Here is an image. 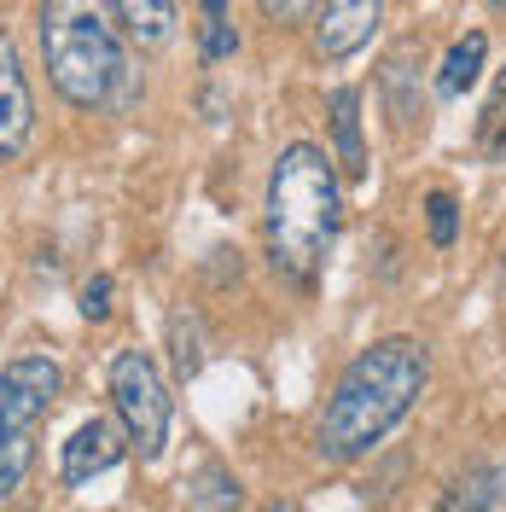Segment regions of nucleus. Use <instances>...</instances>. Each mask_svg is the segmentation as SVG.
<instances>
[{"label": "nucleus", "instance_id": "16", "mask_svg": "<svg viewBox=\"0 0 506 512\" xmlns=\"http://www.w3.org/2000/svg\"><path fill=\"white\" fill-rule=\"evenodd\" d=\"M477 158L483 163H506V70L495 76V94L477 117Z\"/></svg>", "mask_w": 506, "mask_h": 512}, {"label": "nucleus", "instance_id": "14", "mask_svg": "<svg viewBox=\"0 0 506 512\" xmlns=\"http://www.w3.org/2000/svg\"><path fill=\"white\" fill-rule=\"evenodd\" d=\"M198 12H204V24H198V53H204V64L233 59L239 53V30H233L227 0H198Z\"/></svg>", "mask_w": 506, "mask_h": 512}, {"label": "nucleus", "instance_id": "9", "mask_svg": "<svg viewBox=\"0 0 506 512\" xmlns=\"http://www.w3.org/2000/svg\"><path fill=\"white\" fill-rule=\"evenodd\" d=\"M506 501V466L477 460L466 472H454L437 495V512H495Z\"/></svg>", "mask_w": 506, "mask_h": 512}, {"label": "nucleus", "instance_id": "4", "mask_svg": "<svg viewBox=\"0 0 506 512\" xmlns=\"http://www.w3.org/2000/svg\"><path fill=\"white\" fill-rule=\"evenodd\" d=\"M111 408H117V425H123V437H128V454L158 460L163 448H169L175 402H169V384H163L158 361L146 350L111 355Z\"/></svg>", "mask_w": 506, "mask_h": 512}, {"label": "nucleus", "instance_id": "8", "mask_svg": "<svg viewBox=\"0 0 506 512\" xmlns=\"http://www.w3.org/2000/svg\"><path fill=\"white\" fill-rule=\"evenodd\" d=\"M123 454H128L123 425L105 419V414H94V419H82V425L70 431V443L59 448V478L70 483V489H76V483H94L99 472H111Z\"/></svg>", "mask_w": 506, "mask_h": 512}, {"label": "nucleus", "instance_id": "5", "mask_svg": "<svg viewBox=\"0 0 506 512\" xmlns=\"http://www.w3.org/2000/svg\"><path fill=\"white\" fill-rule=\"evenodd\" d=\"M64 396V367L59 355L24 350L0 367V448L6 443H35L47 414Z\"/></svg>", "mask_w": 506, "mask_h": 512}, {"label": "nucleus", "instance_id": "15", "mask_svg": "<svg viewBox=\"0 0 506 512\" xmlns=\"http://www.w3.org/2000/svg\"><path fill=\"white\" fill-rule=\"evenodd\" d=\"M408 70H413V53H396V59L384 64V99H390V117H396V128L425 123V99L408 94Z\"/></svg>", "mask_w": 506, "mask_h": 512}, {"label": "nucleus", "instance_id": "22", "mask_svg": "<svg viewBox=\"0 0 506 512\" xmlns=\"http://www.w3.org/2000/svg\"><path fill=\"white\" fill-rule=\"evenodd\" d=\"M501 286H506V251H501Z\"/></svg>", "mask_w": 506, "mask_h": 512}, {"label": "nucleus", "instance_id": "19", "mask_svg": "<svg viewBox=\"0 0 506 512\" xmlns=\"http://www.w3.org/2000/svg\"><path fill=\"white\" fill-rule=\"evenodd\" d=\"M111 291H117V280L111 274H94L82 286V320H111Z\"/></svg>", "mask_w": 506, "mask_h": 512}, {"label": "nucleus", "instance_id": "17", "mask_svg": "<svg viewBox=\"0 0 506 512\" xmlns=\"http://www.w3.org/2000/svg\"><path fill=\"white\" fill-rule=\"evenodd\" d=\"M169 350H175V379H198V367H204V332H198V320L187 309L169 320Z\"/></svg>", "mask_w": 506, "mask_h": 512}, {"label": "nucleus", "instance_id": "13", "mask_svg": "<svg viewBox=\"0 0 506 512\" xmlns=\"http://www.w3.org/2000/svg\"><path fill=\"white\" fill-rule=\"evenodd\" d=\"M483 59H489V35H483V30H466L454 47H448L443 70H437V94H443V99H460V94L477 82V76H483Z\"/></svg>", "mask_w": 506, "mask_h": 512}, {"label": "nucleus", "instance_id": "7", "mask_svg": "<svg viewBox=\"0 0 506 512\" xmlns=\"http://www.w3.org/2000/svg\"><path fill=\"white\" fill-rule=\"evenodd\" d=\"M384 24V0H326L315 18V53L326 64L355 59Z\"/></svg>", "mask_w": 506, "mask_h": 512}, {"label": "nucleus", "instance_id": "20", "mask_svg": "<svg viewBox=\"0 0 506 512\" xmlns=\"http://www.w3.org/2000/svg\"><path fill=\"white\" fill-rule=\"evenodd\" d=\"M256 12H262L268 24H280V30H291V24H303V18L315 12V0H256Z\"/></svg>", "mask_w": 506, "mask_h": 512}, {"label": "nucleus", "instance_id": "21", "mask_svg": "<svg viewBox=\"0 0 506 512\" xmlns=\"http://www.w3.org/2000/svg\"><path fill=\"white\" fill-rule=\"evenodd\" d=\"M489 6H495V12H501V18H506V0H489Z\"/></svg>", "mask_w": 506, "mask_h": 512}, {"label": "nucleus", "instance_id": "2", "mask_svg": "<svg viewBox=\"0 0 506 512\" xmlns=\"http://www.w3.org/2000/svg\"><path fill=\"white\" fill-rule=\"evenodd\" d=\"M344 227V175L309 140H291L274 175H268V198H262V251L268 268L285 286L315 291V280L326 274L332 239Z\"/></svg>", "mask_w": 506, "mask_h": 512}, {"label": "nucleus", "instance_id": "3", "mask_svg": "<svg viewBox=\"0 0 506 512\" xmlns=\"http://www.w3.org/2000/svg\"><path fill=\"white\" fill-rule=\"evenodd\" d=\"M41 59H47V82L76 111L134 105L128 35L111 0H41Z\"/></svg>", "mask_w": 506, "mask_h": 512}, {"label": "nucleus", "instance_id": "6", "mask_svg": "<svg viewBox=\"0 0 506 512\" xmlns=\"http://www.w3.org/2000/svg\"><path fill=\"white\" fill-rule=\"evenodd\" d=\"M30 140H35V94L30 76H24V53L0 30V163L24 158Z\"/></svg>", "mask_w": 506, "mask_h": 512}, {"label": "nucleus", "instance_id": "10", "mask_svg": "<svg viewBox=\"0 0 506 512\" xmlns=\"http://www.w3.org/2000/svg\"><path fill=\"white\" fill-rule=\"evenodd\" d=\"M332 140H338V175L361 181L367 175V140H361V88H338L332 94Z\"/></svg>", "mask_w": 506, "mask_h": 512}, {"label": "nucleus", "instance_id": "12", "mask_svg": "<svg viewBox=\"0 0 506 512\" xmlns=\"http://www.w3.org/2000/svg\"><path fill=\"white\" fill-rule=\"evenodd\" d=\"M117 6V24L134 47H163L169 35H175V0H111Z\"/></svg>", "mask_w": 506, "mask_h": 512}, {"label": "nucleus", "instance_id": "1", "mask_svg": "<svg viewBox=\"0 0 506 512\" xmlns=\"http://www.w3.org/2000/svg\"><path fill=\"white\" fill-rule=\"evenodd\" d=\"M431 384V350L419 338H379L349 361L315 419V454L332 466L367 460L419 408Z\"/></svg>", "mask_w": 506, "mask_h": 512}, {"label": "nucleus", "instance_id": "11", "mask_svg": "<svg viewBox=\"0 0 506 512\" xmlns=\"http://www.w3.org/2000/svg\"><path fill=\"white\" fill-rule=\"evenodd\" d=\"M187 512H245V483L233 478V466L210 460L187 478V495H181Z\"/></svg>", "mask_w": 506, "mask_h": 512}, {"label": "nucleus", "instance_id": "18", "mask_svg": "<svg viewBox=\"0 0 506 512\" xmlns=\"http://www.w3.org/2000/svg\"><path fill=\"white\" fill-rule=\"evenodd\" d=\"M425 233H431L437 251H448V245L460 239V204H454V192L437 187L431 198H425Z\"/></svg>", "mask_w": 506, "mask_h": 512}]
</instances>
